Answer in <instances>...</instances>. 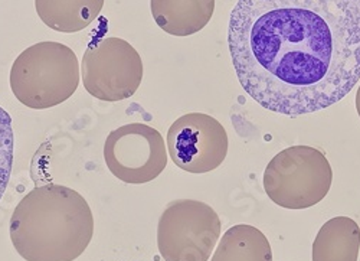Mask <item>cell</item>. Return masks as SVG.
I'll use <instances>...</instances> for the list:
<instances>
[{
    "label": "cell",
    "mask_w": 360,
    "mask_h": 261,
    "mask_svg": "<svg viewBox=\"0 0 360 261\" xmlns=\"http://www.w3.org/2000/svg\"><path fill=\"white\" fill-rule=\"evenodd\" d=\"M228 44L261 107L291 117L320 111L360 79V0H238Z\"/></svg>",
    "instance_id": "6da1fadb"
},
{
    "label": "cell",
    "mask_w": 360,
    "mask_h": 261,
    "mask_svg": "<svg viewBox=\"0 0 360 261\" xmlns=\"http://www.w3.org/2000/svg\"><path fill=\"white\" fill-rule=\"evenodd\" d=\"M11 240L26 261H74L94 236V217L85 198L64 185L32 189L11 217Z\"/></svg>",
    "instance_id": "7a4b0ae2"
},
{
    "label": "cell",
    "mask_w": 360,
    "mask_h": 261,
    "mask_svg": "<svg viewBox=\"0 0 360 261\" xmlns=\"http://www.w3.org/2000/svg\"><path fill=\"white\" fill-rule=\"evenodd\" d=\"M78 85V58L70 46L59 42H39L26 48L11 70L13 96L34 110L63 104Z\"/></svg>",
    "instance_id": "3957f363"
},
{
    "label": "cell",
    "mask_w": 360,
    "mask_h": 261,
    "mask_svg": "<svg viewBox=\"0 0 360 261\" xmlns=\"http://www.w3.org/2000/svg\"><path fill=\"white\" fill-rule=\"evenodd\" d=\"M333 182L326 155L311 146H291L276 155L264 172V189L285 210H306L323 200Z\"/></svg>",
    "instance_id": "277c9868"
},
{
    "label": "cell",
    "mask_w": 360,
    "mask_h": 261,
    "mask_svg": "<svg viewBox=\"0 0 360 261\" xmlns=\"http://www.w3.org/2000/svg\"><path fill=\"white\" fill-rule=\"evenodd\" d=\"M219 237L221 219L202 200L169 202L158 224V247L165 261H207Z\"/></svg>",
    "instance_id": "5b68a950"
},
{
    "label": "cell",
    "mask_w": 360,
    "mask_h": 261,
    "mask_svg": "<svg viewBox=\"0 0 360 261\" xmlns=\"http://www.w3.org/2000/svg\"><path fill=\"white\" fill-rule=\"evenodd\" d=\"M81 75L85 90L101 101L133 97L143 79L139 52L122 38H101L89 44L82 56Z\"/></svg>",
    "instance_id": "8992f818"
},
{
    "label": "cell",
    "mask_w": 360,
    "mask_h": 261,
    "mask_svg": "<svg viewBox=\"0 0 360 261\" xmlns=\"http://www.w3.org/2000/svg\"><path fill=\"white\" fill-rule=\"evenodd\" d=\"M167 156L162 134L141 123L112 130L104 143L108 170L126 184L141 185L155 181L166 169Z\"/></svg>",
    "instance_id": "52a82bcc"
},
{
    "label": "cell",
    "mask_w": 360,
    "mask_h": 261,
    "mask_svg": "<svg viewBox=\"0 0 360 261\" xmlns=\"http://www.w3.org/2000/svg\"><path fill=\"white\" fill-rule=\"evenodd\" d=\"M166 143L173 163L196 175L218 169L228 155L229 144L225 127L205 113L179 117L170 126Z\"/></svg>",
    "instance_id": "ba28073f"
},
{
    "label": "cell",
    "mask_w": 360,
    "mask_h": 261,
    "mask_svg": "<svg viewBox=\"0 0 360 261\" xmlns=\"http://www.w3.org/2000/svg\"><path fill=\"white\" fill-rule=\"evenodd\" d=\"M158 26L173 37L195 35L211 22L215 0H150Z\"/></svg>",
    "instance_id": "9c48e42d"
},
{
    "label": "cell",
    "mask_w": 360,
    "mask_h": 261,
    "mask_svg": "<svg viewBox=\"0 0 360 261\" xmlns=\"http://www.w3.org/2000/svg\"><path fill=\"white\" fill-rule=\"evenodd\" d=\"M360 227L349 217L328 219L313 243V261H357Z\"/></svg>",
    "instance_id": "30bf717a"
},
{
    "label": "cell",
    "mask_w": 360,
    "mask_h": 261,
    "mask_svg": "<svg viewBox=\"0 0 360 261\" xmlns=\"http://www.w3.org/2000/svg\"><path fill=\"white\" fill-rule=\"evenodd\" d=\"M104 6V0H35L41 20L56 32L74 34L91 25Z\"/></svg>",
    "instance_id": "8fae6325"
},
{
    "label": "cell",
    "mask_w": 360,
    "mask_h": 261,
    "mask_svg": "<svg viewBox=\"0 0 360 261\" xmlns=\"http://www.w3.org/2000/svg\"><path fill=\"white\" fill-rule=\"evenodd\" d=\"M211 261H273V250L258 228L238 224L222 236Z\"/></svg>",
    "instance_id": "7c38bea8"
},
{
    "label": "cell",
    "mask_w": 360,
    "mask_h": 261,
    "mask_svg": "<svg viewBox=\"0 0 360 261\" xmlns=\"http://www.w3.org/2000/svg\"><path fill=\"white\" fill-rule=\"evenodd\" d=\"M15 158V132L12 117L0 106V199L9 185Z\"/></svg>",
    "instance_id": "4fadbf2b"
},
{
    "label": "cell",
    "mask_w": 360,
    "mask_h": 261,
    "mask_svg": "<svg viewBox=\"0 0 360 261\" xmlns=\"http://www.w3.org/2000/svg\"><path fill=\"white\" fill-rule=\"evenodd\" d=\"M356 110H357V114L360 117V85H359V90H357V94H356Z\"/></svg>",
    "instance_id": "5bb4252c"
}]
</instances>
